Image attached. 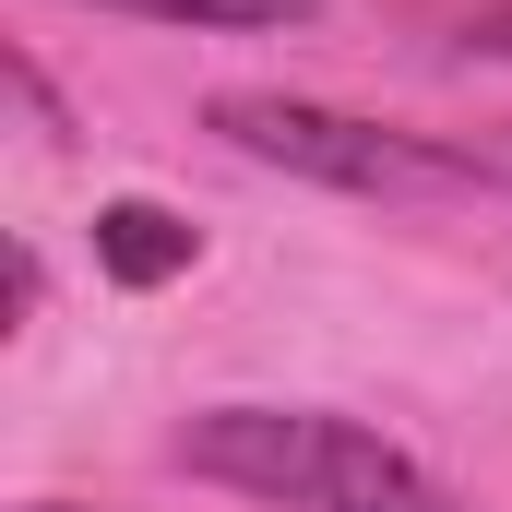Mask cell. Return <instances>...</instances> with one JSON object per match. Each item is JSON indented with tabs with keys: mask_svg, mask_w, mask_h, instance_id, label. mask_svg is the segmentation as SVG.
<instances>
[{
	"mask_svg": "<svg viewBox=\"0 0 512 512\" xmlns=\"http://www.w3.org/2000/svg\"><path fill=\"white\" fill-rule=\"evenodd\" d=\"M179 465L274 512H465L417 453H393L382 429L322 417V405H203L179 429Z\"/></svg>",
	"mask_w": 512,
	"mask_h": 512,
	"instance_id": "cell-1",
	"label": "cell"
},
{
	"mask_svg": "<svg viewBox=\"0 0 512 512\" xmlns=\"http://www.w3.org/2000/svg\"><path fill=\"white\" fill-rule=\"evenodd\" d=\"M203 131L251 167H286V179H322V191H358V203H429V191H489L477 179V143H429L405 120H358V108H322V96H274V84H239L215 96Z\"/></svg>",
	"mask_w": 512,
	"mask_h": 512,
	"instance_id": "cell-2",
	"label": "cell"
},
{
	"mask_svg": "<svg viewBox=\"0 0 512 512\" xmlns=\"http://www.w3.org/2000/svg\"><path fill=\"white\" fill-rule=\"evenodd\" d=\"M191 251H203L191 215H167V203H143V191L96 203V274H108V286H167V274H191Z\"/></svg>",
	"mask_w": 512,
	"mask_h": 512,
	"instance_id": "cell-3",
	"label": "cell"
},
{
	"mask_svg": "<svg viewBox=\"0 0 512 512\" xmlns=\"http://www.w3.org/2000/svg\"><path fill=\"white\" fill-rule=\"evenodd\" d=\"M96 12H143V24H191V36H262V24H310L322 0H96Z\"/></svg>",
	"mask_w": 512,
	"mask_h": 512,
	"instance_id": "cell-4",
	"label": "cell"
},
{
	"mask_svg": "<svg viewBox=\"0 0 512 512\" xmlns=\"http://www.w3.org/2000/svg\"><path fill=\"white\" fill-rule=\"evenodd\" d=\"M465 60H501V72H512V0H489V12H465Z\"/></svg>",
	"mask_w": 512,
	"mask_h": 512,
	"instance_id": "cell-5",
	"label": "cell"
},
{
	"mask_svg": "<svg viewBox=\"0 0 512 512\" xmlns=\"http://www.w3.org/2000/svg\"><path fill=\"white\" fill-rule=\"evenodd\" d=\"M477 179H501V191H512V143H477Z\"/></svg>",
	"mask_w": 512,
	"mask_h": 512,
	"instance_id": "cell-6",
	"label": "cell"
},
{
	"mask_svg": "<svg viewBox=\"0 0 512 512\" xmlns=\"http://www.w3.org/2000/svg\"><path fill=\"white\" fill-rule=\"evenodd\" d=\"M36 512H60V501H36Z\"/></svg>",
	"mask_w": 512,
	"mask_h": 512,
	"instance_id": "cell-7",
	"label": "cell"
}]
</instances>
